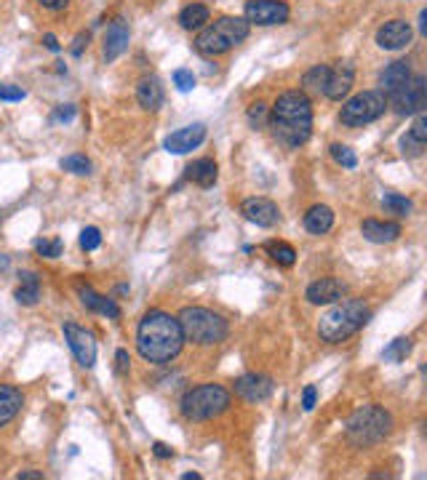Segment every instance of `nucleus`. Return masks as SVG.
Listing matches in <instances>:
<instances>
[{
	"instance_id": "2",
	"label": "nucleus",
	"mask_w": 427,
	"mask_h": 480,
	"mask_svg": "<svg viewBox=\"0 0 427 480\" xmlns=\"http://www.w3.org/2000/svg\"><path fill=\"white\" fill-rule=\"evenodd\" d=\"M270 129L273 136L286 147H302L313 136V102L305 91H283L270 107Z\"/></svg>"
},
{
	"instance_id": "5",
	"label": "nucleus",
	"mask_w": 427,
	"mask_h": 480,
	"mask_svg": "<svg viewBox=\"0 0 427 480\" xmlns=\"http://www.w3.org/2000/svg\"><path fill=\"white\" fill-rule=\"evenodd\" d=\"M179 323H182L187 342H193L198 347H214V344L225 342L230 334L227 320L217 315L214 310H206V307H185L179 312Z\"/></svg>"
},
{
	"instance_id": "21",
	"label": "nucleus",
	"mask_w": 427,
	"mask_h": 480,
	"mask_svg": "<svg viewBox=\"0 0 427 480\" xmlns=\"http://www.w3.org/2000/svg\"><path fill=\"white\" fill-rule=\"evenodd\" d=\"M217 176H220V165H217V160H211V158H198V160H193V163L185 168L187 182L203 187V190L217 185Z\"/></svg>"
},
{
	"instance_id": "39",
	"label": "nucleus",
	"mask_w": 427,
	"mask_h": 480,
	"mask_svg": "<svg viewBox=\"0 0 427 480\" xmlns=\"http://www.w3.org/2000/svg\"><path fill=\"white\" fill-rule=\"evenodd\" d=\"M24 97H27V94H24V88L0 83V99H3V102H22Z\"/></svg>"
},
{
	"instance_id": "19",
	"label": "nucleus",
	"mask_w": 427,
	"mask_h": 480,
	"mask_svg": "<svg viewBox=\"0 0 427 480\" xmlns=\"http://www.w3.org/2000/svg\"><path fill=\"white\" fill-rule=\"evenodd\" d=\"M77 296H80V305L86 307V310H91V312H99V315L110 317V320H118V317H121V307L115 305V299L97 294L91 285L77 283Z\"/></svg>"
},
{
	"instance_id": "49",
	"label": "nucleus",
	"mask_w": 427,
	"mask_h": 480,
	"mask_svg": "<svg viewBox=\"0 0 427 480\" xmlns=\"http://www.w3.org/2000/svg\"><path fill=\"white\" fill-rule=\"evenodd\" d=\"M419 33H422L427 38V9L422 13H419Z\"/></svg>"
},
{
	"instance_id": "16",
	"label": "nucleus",
	"mask_w": 427,
	"mask_h": 480,
	"mask_svg": "<svg viewBox=\"0 0 427 480\" xmlns=\"http://www.w3.org/2000/svg\"><path fill=\"white\" fill-rule=\"evenodd\" d=\"M352 83H355V65L352 62H337L331 67L329 72V86H326V94L331 102H342V99L350 94Z\"/></svg>"
},
{
	"instance_id": "38",
	"label": "nucleus",
	"mask_w": 427,
	"mask_h": 480,
	"mask_svg": "<svg viewBox=\"0 0 427 480\" xmlns=\"http://www.w3.org/2000/svg\"><path fill=\"white\" fill-rule=\"evenodd\" d=\"M409 136H411V139H416L419 144H427V115H419V118L411 123Z\"/></svg>"
},
{
	"instance_id": "28",
	"label": "nucleus",
	"mask_w": 427,
	"mask_h": 480,
	"mask_svg": "<svg viewBox=\"0 0 427 480\" xmlns=\"http://www.w3.org/2000/svg\"><path fill=\"white\" fill-rule=\"evenodd\" d=\"M22 278V283H19V288H16V302L24 307H33L38 305V299H40V280H38V275L35 273H22L19 275Z\"/></svg>"
},
{
	"instance_id": "24",
	"label": "nucleus",
	"mask_w": 427,
	"mask_h": 480,
	"mask_svg": "<svg viewBox=\"0 0 427 480\" xmlns=\"http://www.w3.org/2000/svg\"><path fill=\"white\" fill-rule=\"evenodd\" d=\"M24 395L22 390H16L11 384H0V427L9 425L13 416L22 411Z\"/></svg>"
},
{
	"instance_id": "41",
	"label": "nucleus",
	"mask_w": 427,
	"mask_h": 480,
	"mask_svg": "<svg viewBox=\"0 0 427 480\" xmlns=\"http://www.w3.org/2000/svg\"><path fill=\"white\" fill-rule=\"evenodd\" d=\"M315 400H318V390L313 384H307L305 390H302V408H305V411H313V408H315Z\"/></svg>"
},
{
	"instance_id": "44",
	"label": "nucleus",
	"mask_w": 427,
	"mask_h": 480,
	"mask_svg": "<svg viewBox=\"0 0 427 480\" xmlns=\"http://www.w3.org/2000/svg\"><path fill=\"white\" fill-rule=\"evenodd\" d=\"M43 9H48V11H62V9H67V3L70 0H38Z\"/></svg>"
},
{
	"instance_id": "11",
	"label": "nucleus",
	"mask_w": 427,
	"mask_h": 480,
	"mask_svg": "<svg viewBox=\"0 0 427 480\" xmlns=\"http://www.w3.org/2000/svg\"><path fill=\"white\" fill-rule=\"evenodd\" d=\"M288 6L283 0H249L246 3V19L249 24H259V27H273V24L288 22Z\"/></svg>"
},
{
	"instance_id": "14",
	"label": "nucleus",
	"mask_w": 427,
	"mask_h": 480,
	"mask_svg": "<svg viewBox=\"0 0 427 480\" xmlns=\"http://www.w3.org/2000/svg\"><path fill=\"white\" fill-rule=\"evenodd\" d=\"M235 393L249 403H262L273 395V379L267 373H243L235 379Z\"/></svg>"
},
{
	"instance_id": "27",
	"label": "nucleus",
	"mask_w": 427,
	"mask_h": 480,
	"mask_svg": "<svg viewBox=\"0 0 427 480\" xmlns=\"http://www.w3.org/2000/svg\"><path fill=\"white\" fill-rule=\"evenodd\" d=\"M329 65H315L310 67L305 75H302V91L305 94H313V97H320L326 94V86H329Z\"/></svg>"
},
{
	"instance_id": "4",
	"label": "nucleus",
	"mask_w": 427,
	"mask_h": 480,
	"mask_svg": "<svg viewBox=\"0 0 427 480\" xmlns=\"http://www.w3.org/2000/svg\"><path fill=\"white\" fill-rule=\"evenodd\" d=\"M252 33L246 16H222L214 24H206L195 38V51L203 56H222L243 43Z\"/></svg>"
},
{
	"instance_id": "46",
	"label": "nucleus",
	"mask_w": 427,
	"mask_h": 480,
	"mask_svg": "<svg viewBox=\"0 0 427 480\" xmlns=\"http://www.w3.org/2000/svg\"><path fill=\"white\" fill-rule=\"evenodd\" d=\"M75 118V107L72 104H62V107L56 109V120H72Z\"/></svg>"
},
{
	"instance_id": "20",
	"label": "nucleus",
	"mask_w": 427,
	"mask_h": 480,
	"mask_svg": "<svg viewBox=\"0 0 427 480\" xmlns=\"http://www.w3.org/2000/svg\"><path fill=\"white\" fill-rule=\"evenodd\" d=\"M361 235L369 243H393L401 238V224L398 222H379V219H363Z\"/></svg>"
},
{
	"instance_id": "47",
	"label": "nucleus",
	"mask_w": 427,
	"mask_h": 480,
	"mask_svg": "<svg viewBox=\"0 0 427 480\" xmlns=\"http://www.w3.org/2000/svg\"><path fill=\"white\" fill-rule=\"evenodd\" d=\"M43 43H45V48H48V51H54V54L62 51V45H59V40H56V35H51V33L43 35Z\"/></svg>"
},
{
	"instance_id": "9",
	"label": "nucleus",
	"mask_w": 427,
	"mask_h": 480,
	"mask_svg": "<svg viewBox=\"0 0 427 480\" xmlns=\"http://www.w3.org/2000/svg\"><path fill=\"white\" fill-rule=\"evenodd\" d=\"M387 104L398 112V115H416L427 109V77L411 75L404 86L387 99Z\"/></svg>"
},
{
	"instance_id": "50",
	"label": "nucleus",
	"mask_w": 427,
	"mask_h": 480,
	"mask_svg": "<svg viewBox=\"0 0 427 480\" xmlns=\"http://www.w3.org/2000/svg\"><path fill=\"white\" fill-rule=\"evenodd\" d=\"M182 480H200V475H198V472H185Z\"/></svg>"
},
{
	"instance_id": "8",
	"label": "nucleus",
	"mask_w": 427,
	"mask_h": 480,
	"mask_svg": "<svg viewBox=\"0 0 427 480\" xmlns=\"http://www.w3.org/2000/svg\"><path fill=\"white\" fill-rule=\"evenodd\" d=\"M390 107L387 104V97L382 91H361L350 97L340 109V120L342 126H350V129H358V126H369L377 118H382L384 109Z\"/></svg>"
},
{
	"instance_id": "23",
	"label": "nucleus",
	"mask_w": 427,
	"mask_h": 480,
	"mask_svg": "<svg viewBox=\"0 0 427 480\" xmlns=\"http://www.w3.org/2000/svg\"><path fill=\"white\" fill-rule=\"evenodd\" d=\"M136 102L147 112H155V109L161 107L163 104V86H161V80L155 75L142 77L139 86H136Z\"/></svg>"
},
{
	"instance_id": "7",
	"label": "nucleus",
	"mask_w": 427,
	"mask_h": 480,
	"mask_svg": "<svg viewBox=\"0 0 427 480\" xmlns=\"http://www.w3.org/2000/svg\"><path fill=\"white\" fill-rule=\"evenodd\" d=\"M179 408H182V416L190 422H206L230 408V393L222 384H200V387L187 390Z\"/></svg>"
},
{
	"instance_id": "18",
	"label": "nucleus",
	"mask_w": 427,
	"mask_h": 480,
	"mask_svg": "<svg viewBox=\"0 0 427 480\" xmlns=\"http://www.w3.org/2000/svg\"><path fill=\"white\" fill-rule=\"evenodd\" d=\"M342 294H345V283H340L337 278H320L315 283L307 285L305 291V299L310 305H334V302H340Z\"/></svg>"
},
{
	"instance_id": "13",
	"label": "nucleus",
	"mask_w": 427,
	"mask_h": 480,
	"mask_svg": "<svg viewBox=\"0 0 427 480\" xmlns=\"http://www.w3.org/2000/svg\"><path fill=\"white\" fill-rule=\"evenodd\" d=\"M411 38H414V30L404 19H390L377 30V45L384 51H401L411 43Z\"/></svg>"
},
{
	"instance_id": "3",
	"label": "nucleus",
	"mask_w": 427,
	"mask_h": 480,
	"mask_svg": "<svg viewBox=\"0 0 427 480\" xmlns=\"http://www.w3.org/2000/svg\"><path fill=\"white\" fill-rule=\"evenodd\" d=\"M372 317V310L363 299H347L342 305L331 307L326 315L318 323V337L329 344H342L345 339L358 334Z\"/></svg>"
},
{
	"instance_id": "15",
	"label": "nucleus",
	"mask_w": 427,
	"mask_h": 480,
	"mask_svg": "<svg viewBox=\"0 0 427 480\" xmlns=\"http://www.w3.org/2000/svg\"><path fill=\"white\" fill-rule=\"evenodd\" d=\"M241 214L252 224H256V227H275L278 219H281L278 206H275L273 200H267V197H249V200H243Z\"/></svg>"
},
{
	"instance_id": "12",
	"label": "nucleus",
	"mask_w": 427,
	"mask_h": 480,
	"mask_svg": "<svg viewBox=\"0 0 427 480\" xmlns=\"http://www.w3.org/2000/svg\"><path fill=\"white\" fill-rule=\"evenodd\" d=\"M203 142H206V126L203 123H193V126H185V129L174 131L171 136H166L163 150L171 155H187L198 150Z\"/></svg>"
},
{
	"instance_id": "33",
	"label": "nucleus",
	"mask_w": 427,
	"mask_h": 480,
	"mask_svg": "<svg viewBox=\"0 0 427 480\" xmlns=\"http://www.w3.org/2000/svg\"><path fill=\"white\" fill-rule=\"evenodd\" d=\"M331 158H334L342 168H355V165H358V155L352 153L347 144H331Z\"/></svg>"
},
{
	"instance_id": "52",
	"label": "nucleus",
	"mask_w": 427,
	"mask_h": 480,
	"mask_svg": "<svg viewBox=\"0 0 427 480\" xmlns=\"http://www.w3.org/2000/svg\"><path fill=\"white\" fill-rule=\"evenodd\" d=\"M422 373H427V366H422Z\"/></svg>"
},
{
	"instance_id": "43",
	"label": "nucleus",
	"mask_w": 427,
	"mask_h": 480,
	"mask_svg": "<svg viewBox=\"0 0 427 480\" xmlns=\"http://www.w3.org/2000/svg\"><path fill=\"white\" fill-rule=\"evenodd\" d=\"M401 147H404V155H419V150H414V147H422V144L416 142V139H411V136H404V139H401Z\"/></svg>"
},
{
	"instance_id": "17",
	"label": "nucleus",
	"mask_w": 427,
	"mask_h": 480,
	"mask_svg": "<svg viewBox=\"0 0 427 480\" xmlns=\"http://www.w3.org/2000/svg\"><path fill=\"white\" fill-rule=\"evenodd\" d=\"M129 38H131L129 24L123 22V19H115V22L107 27L104 43H102V56H104V62H115V59L129 48Z\"/></svg>"
},
{
	"instance_id": "42",
	"label": "nucleus",
	"mask_w": 427,
	"mask_h": 480,
	"mask_svg": "<svg viewBox=\"0 0 427 480\" xmlns=\"http://www.w3.org/2000/svg\"><path fill=\"white\" fill-rule=\"evenodd\" d=\"M88 40H91V35H88V33H77L75 45H72V56H80V54H83V48L88 45Z\"/></svg>"
},
{
	"instance_id": "34",
	"label": "nucleus",
	"mask_w": 427,
	"mask_h": 480,
	"mask_svg": "<svg viewBox=\"0 0 427 480\" xmlns=\"http://www.w3.org/2000/svg\"><path fill=\"white\" fill-rule=\"evenodd\" d=\"M62 240L59 238H54V240H45V238H40L38 243H35V251L40 253V256H45V259H56V256H62Z\"/></svg>"
},
{
	"instance_id": "31",
	"label": "nucleus",
	"mask_w": 427,
	"mask_h": 480,
	"mask_svg": "<svg viewBox=\"0 0 427 480\" xmlns=\"http://www.w3.org/2000/svg\"><path fill=\"white\" fill-rule=\"evenodd\" d=\"M382 208L387 214H395V217H406L411 211V200L404 195H395V192H387L382 197Z\"/></svg>"
},
{
	"instance_id": "36",
	"label": "nucleus",
	"mask_w": 427,
	"mask_h": 480,
	"mask_svg": "<svg viewBox=\"0 0 427 480\" xmlns=\"http://www.w3.org/2000/svg\"><path fill=\"white\" fill-rule=\"evenodd\" d=\"M174 86L182 91V94H187V91H193L195 88V75H193V70H176L174 72Z\"/></svg>"
},
{
	"instance_id": "1",
	"label": "nucleus",
	"mask_w": 427,
	"mask_h": 480,
	"mask_svg": "<svg viewBox=\"0 0 427 480\" xmlns=\"http://www.w3.org/2000/svg\"><path fill=\"white\" fill-rule=\"evenodd\" d=\"M185 331L179 317L168 315L163 310H150L139 320L136 328V349L147 363L153 366H166L182 352L185 347Z\"/></svg>"
},
{
	"instance_id": "40",
	"label": "nucleus",
	"mask_w": 427,
	"mask_h": 480,
	"mask_svg": "<svg viewBox=\"0 0 427 480\" xmlns=\"http://www.w3.org/2000/svg\"><path fill=\"white\" fill-rule=\"evenodd\" d=\"M115 369H118V373H129V369H131V355H129V349H118L115 352Z\"/></svg>"
},
{
	"instance_id": "51",
	"label": "nucleus",
	"mask_w": 427,
	"mask_h": 480,
	"mask_svg": "<svg viewBox=\"0 0 427 480\" xmlns=\"http://www.w3.org/2000/svg\"><path fill=\"white\" fill-rule=\"evenodd\" d=\"M6 267H9V256H3V253H0V270H6Z\"/></svg>"
},
{
	"instance_id": "22",
	"label": "nucleus",
	"mask_w": 427,
	"mask_h": 480,
	"mask_svg": "<svg viewBox=\"0 0 427 480\" xmlns=\"http://www.w3.org/2000/svg\"><path fill=\"white\" fill-rule=\"evenodd\" d=\"M411 77V67H409V62H404V59H398V62H393V65H387L382 70V75H379V86H382V94L387 99L393 97L398 88L404 86L406 80Z\"/></svg>"
},
{
	"instance_id": "26",
	"label": "nucleus",
	"mask_w": 427,
	"mask_h": 480,
	"mask_svg": "<svg viewBox=\"0 0 427 480\" xmlns=\"http://www.w3.org/2000/svg\"><path fill=\"white\" fill-rule=\"evenodd\" d=\"M211 22V11H208L203 3H190L179 11V27L193 33V30H203Z\"/></svg>"
},
{
	"instance_id": "32",
	"label": "nucleus",
	"mask_w": 427,
	"mask_h": 480,
	"mask_svg": "<svg viewBox=\"0 0 427 480\" xmlns=\"http://www.w3.org/2000/svg\"><path fill=\"white\" fill-rule=\"evenodd\" d=\"M59 165L70 171V174H77V176H88L91 174V160H88L86 155H67L59 160Z\"/></svg>"
},
{
	"instance_id": "6",
	"label": "nucleus",
	"mask_w": 427,
	"mask_h": 480,
	"mask_svg": "<svg viewBox=\"0 0 427 480\" xmlns=\"http://www.w3.org/2000/svg\"><path fill=\"white\" fill-rule=\"evenodd\" d=\"M390 430H393V416L387 414L382 405H363L350 416L345 435L352 446L369 448L382 443L384 437L390 435Z\"/></svg>"
},
{
	"instance_id": "10",
	"label": "nucleus",
	"mask_w": 427,
	"mask_h": 480,
	"mask_svg": "<svg viewBox=\"0 0 427 480\" xmlns=\"http://www.w3.org/2000/svg\"><path fill=\"white\" fill-rule=\"evenodd\" d=\"M65 339L70 344V352L75 355L80 369H94L97 366V339L88 328H80L77 323H65Z\"/></svg>"
},
{
	"instance_id": "29",
	"label": "nucleus",
	"mask_w": 427,
	"mask_h": 480,
	"mask_svg": "<svg viewBox=\"0 0 427 480\" xmlns=\"http://www.w3.org/2000/svg\"><path fill=\"white\" fill-rule=\"evenodd\" d=\"M264 251L270 253L273 262L281 264V267H291V264L296 262V251L288 243H283V240H270V243L264 246Z\"/></svg>"
},
{
	"instance_id": "37",
	"label": "nucleus",
	"mask_w": 427,
	"mask_h": 480,
	"mask_svg": "<svg viewBox=\"0 0 427 480\" xmlns=\"http://www.w3.org/2000/svg\"><path fill=\"white\" fill-rule=\"evenodd\" d=\"M267 118H270V107L264 102H254L252 107H249V123L252 126H262Z\"/></svg>"
},
{
	"instance_id": "25",
	"label": "nucleus",
	"mask_w": 427,
	"mask_h": 480,
	"mask_svg": "<svg viewBox=\"0 0 427 480\" xmlns=\"http://www.w3.org/2000/svg\"><path fill=\"white\" fill-rule=\"evenodd\" d=\"M334 227V211L329 206H313L305 214V229L310 235H326Z\"/></svg>"
},
{
	"instance_id": "48",
	"label": "nucleus",
	"mask_w": 427,
	"mask_h": 480,
	"mask_svg": "<svg viewBox=\"0 0 427 480\" xmlns=\"http://www.w3.org/2000/svg\"><path fill=\"white\" fill-rule=\"evenodd\" d=\"M40 478H43V472H33V469L19 472V480H40Z\"/></svg>"
},
{
	"instance_id": "45",
	"label": "nucleus",
	"mask_w": 427,
	"mask_h": 480,
	"mask_svg": "<svg viewBox=\"0 0 427 480\" xmlns=\"http://www.w3.org/2000/svg\"><path fill=\"white\" fill-rule=\"evenodd\" d=\"M153 454L158 459H171V457H174V448H168L166 443H155V446H153Z\"/></svg>"
},
{
	"instance_id": "35",
	"label": "nucleus",
	"mask_w": 427,
	"mask_h": 480,
	"mask_svg": "<svg viewBox=\"0 0 427 480\" xmlns=\"http://www.w3.org/2000/svg\"><path fill=\"white\" fill-rule=\"evenodd\" d=\"M99 246H102V232L97 227H83V232H80V249L83 251H97Z\"/></svg>"
},
{
	"instance_id": "30",
	"label": "nucleus",
	"mask_w": 427,
	"mask_h": 480,
	"mask_svg": "<svg viewBox=\"0 0 427 480\" xmlns=\"http://www.w3.org/2000/svg\"><path fill=\"white\" fill-rule=\"evenodd\" d=\"M411 352V339L409 337H398L390 342V347L382 352V358L387 360V363H401V360H406V355Z\"/></svg>"
}]
</instances>
